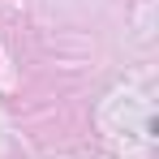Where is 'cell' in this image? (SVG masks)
Returning <instances> with one entry per match:
<instances>
[]
</instances>
